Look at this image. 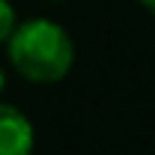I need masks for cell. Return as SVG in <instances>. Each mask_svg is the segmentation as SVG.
Segmentation results:
<instances>
[{
    "label": "cell",
    "mask_w": 155,
    "mask_h": 155,
    "mask_svg": "<svg viewBox=\"0 0 155 155\" xmlns=\"http://www.w3.org/2000/svg\"><path fill=\"white\" fill-rule=\"evenodd\" d=\"M6 60L12 72L21 75L27 84H60L75 69V39L72 33L54 18L18 21L9 39L3 42Z\"/></svg>",
    "instance_id": "6da1fadb"
},
{
    "label": "cell",
    "mask_w": 155,
    "mask_h": 155,
    "mask_svg": "<svg viewBox=\"0 0 155 155\" xmlns=\"http://www.w3.org/2000/svg\"><path fill=\"white\" fill-rule=\"evenodd\" d=\"M134 3H137V6H143L149 15H155V0H134Z\"/></svg>",
    "instance_id": "277c9868"
},
{
    "label": "cell",
    "mask_w": 155,
    "mask_h": 155,
    "mask_svg": "<svg viewBox=\"0 0 155 155\" xmlns=\"http://www.w3.org/2000/svg\"><path fill=\"white\" fill-rule=\"evenodd\" d=\"M3 90H6V69L0 66V96H3Z\"/></svg>",
    "instance_id": "5b68a950"
},
{
    "label": "cell",
    "mask_w": 155,
    "mask_h": 155,
    "mask_svg": "<svg viewBox=\"0 0 155 155\" xmlns=\"http://www.w3.org/2000/svg\"><path fill=\"white\" fill-rule=\"evenodd\" d=\"M36 128L30 116L9 101H0V155H33Z\"/></svg>",
    "instance_id": "7a4b0ae2"
},
{
    "label": "cell",
    "mask_w": 155,
    "mask_h": 155,
    "mask_svg": "<svg viewBox=\"0 0 155 155\" xmlns=\"http://www.w3.org/2000/svg\"><path fill=\"white\" fill-rule=\"evenodd\" d=\"M18 24V15H15V6L9 0H0V45L9 39V33L15 30Z\"/></svg>",
    "instance_id": "3957f363"
},
{
    "label": "cell",
    "mask_w": 155,
    "mask_h": 155,
    "mask_svg": "<svg viewBox=\"0 0 155 155\" xmlns=\"http://www.w3.org/2000/svg\"><path fill=\"white\" fill-rule=\"evenodd\" d=\"M48 3H63V0H48Z\"/></svg>",
    "instance_id": "8992f818"
}]
</instances>
